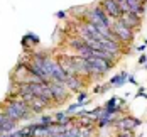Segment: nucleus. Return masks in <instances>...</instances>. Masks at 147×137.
Instances as JSON below:
<instances>
[{"label":"nucleus","instance_id":"nucleus-9","mask_svg":"<svg viewBox=\"0 0 147 137\" xmlns=\"http://www.w3.org/2000/svg\"><path fill=\"white\" fill-rule=\"evenodd\" d=\"M118 20H122L125 26H129V27L134 29V30L140 29V24H142V17L132 14V12H125V14H122V17H120Z\"/></svg>","mask_w":147,"mask_h":137},{"label":"nucleus","instance_id":"nucleus-16","mask_svg":"<svg viewBox=\"0 0 147 137\" xmlns=\"http://www.w3.org/2000/svg\"><path fill=\"white\" fill-rule=\"evenodd\" d=\"M115 122V113H107V112H103L102 115L98 117V120H96V125L98 127H105V125H110V124H113Z\"/></svg>","mask_w":147,"mask_h":137},{"label":"nucleus","instance_id":"nucleus-18","mask_svg":"<svg viewBox=\"0 0 147 137\" xmlns=\"http://www.w3.org/2000/svg\"><path fill=\"white\" fill-rule=\"evenodd\" d=\"M68 44L76 51V49H80V47H83V46H85V39H81V37H71V39L68 41Z\"/></svg>","mask_w":147,"mask_h":137},{"label":"nucleus","instance_id":"nucleus-13","mask_svg":"<svg viewBox=\"0 0 147 137\" xmlns=\"http://www.w3.org/2000/svg\"><path fill=\"white\" fill-rule=\"evenodd\" d=\"M17 95H19V98H22L24 102H29L30 98L36 97L34 91H32V88H30V83H20V85H19V90H17Z\"/></svg>","mask_w":147,"mask_h":137},{"label":"nucleus","instance_id":"nucleus-5","mask_svg":"<svg viewBox=\"0 0 147 137\" xmlns=\"http://www.w3.org/2000/svg\"><path fill=\"white\" fill-rule=\"evenodd\" d=\"M56 61L59 63V66L63 68V71L66 73V75H78L80 76V70H78V66H76V63L73 61L71 56H64V54H58L56 56Z\"/></svg>","mask_w":147,"mask_h":137},{"label":"nucleus","instance_id":"nucleus-11","mask_svg":"<svg viewBox=\"0 0 147 137\" xmlns=\"http://www.w3.org/2000/svg\"><path fill=\"white\" fill-rule=\"evenodd\" d=\"M27 103H29L32 113H42V110H44L46 107H51V103L46 102V100H42L41 97H34V98H30Z\"/></svg>","mask_w":147,"mask_h":137},{"label":"nucleus","instance_id":"nucleus-17","mask_svg":"<svg viewBox=\"0 0 147 137\" xmlns=\"http://www.w3.org/2000/svg\"><path fill=\"white\" fill-rule=\"evenodd\" d=\"M78 124H80V127H95L96 120L91 117H86V115H81V117H78Z\"/></svg>","mask_w":147,"mask_h":137},{"label":"nucleus","instance_id":"nucleus-29","mask_svg":"<svg viewBox=\"0 0 147 137\" xmlns=\"http://www.w3.org/2000/svg\"><path fill=\"white\" fill-rule=\"evenodd\" d=\"M146 47H147L146 44H142V46H137V51H139V53H144V51H146Z\"/></svg>","mask_w":147,"mask_h":137},{"label":"nucleus","instance_id":"nucleus-25","mask_svg":"<svg viewBox=\"0 0 147 137\" xmlns=\"http://www.w3.org/2000/svg\"><path fill=\"white\" fill-rule=\"evenodd\" d=\"M144 93H146V88H144V86H139V91H137V95H135V97H146Z\"/></svg>","mask_w":147,"mask_h":137},{"label":"nucleus","instance_id":"nucleus-10","mask_svg":"<svg viewBox=\"0 0 147 137\" xmlns=\"http://www.w3.org/2000/svg\"><path fill=\"white\" fill-rule=\"evenodd\" d=\"M66 88L69 91H80L85 86V81H83V76L78 75H68L66 76V81H64Z\"/></svg>","mask_w":147,"mask_h":137},{"label":"nucleus","instance_id":"nucleus-21","mask_svg":"<svg viewBox=\"0 0 147 137\" xmlns=\"http://www.w3.org/2000/svg\"><path fill=\"white\" fill-rule=\"evenodd\" d=\"M24 37H27V39H29L32 44H39V37H37L36 34H32V32H27V34H26Z\"/></svg>","mask_w":147,"mask_h":137},{"label":"nucleus","instance_id":"nucleus-32","mask_svg":"<svg viewBox=\"0 0 147 137\" xmlns=\"http://www.w3.org/2000/svg\"><path fill=\"white\" fill-rule=\"evenodd\" d=\"M20 137H32V136H20Z\"/></svg>","mask_w":147,"mask_h":137},{"label":"nucleus","instance_id":"nucleus-30","mask_svg":"<svg viewBox=\"0 0 147 137\" xmlns=\"http://www.w3.org/2000/svg\"><path fill=\"white\" fill-rule=\"evenodd\" d=\"M49 137H68V136H66V132H64V134H51Z\"/></svg>","mask_w":147,"mask_h":137},{"label":"nucleus","instance_id":"nucleus-4","mask_svg":"<svg viewBox=\"0 0 147 137\" xmlns=\"http://www.w3.org/2000/svg\"><path fill=\"white\" fill-rule=\"evenodd\" d=\"M49 86H51V90H53V97H54V103H56V105H61L64 100L69 98L68 88H66V85H64L63 81L53 80V81H49Z\"/></svg>","mask_w":147,"mask_h":137},{"label":"nucleus","instance_id":"nucleus-1","mask_svg":"<svg viewBox=\"0 0 147 137\" xmlns=\"http://www.w3.org/2000/svg\"><path fill=\"white\" fill-rule=\"evenodd\" d=\"M3 113L12 119V120H24V119H29L32 110L27 102H24L22 98H15V100H9L5 103L3 108Z\"/></svg>","mask_w":147,"mask_h":137},{"label":"nucleus","instance_id":"nucleus-8","mask_svg":"<svg viewBox=\"0 0 147 137\" xmlns=\"http://www.w3.org/2000/svg\"><path fill=\"white\" fill-rule=\"evenodd\" d=\"M86 61L88 63H91L102 75H105L107 71H110L113 66H115V63H112V61H107V59H102V58H95V56H90V58H86Z\"/></svg>","mask_w":147,"mask_h":137},{"label":"nucleus","instance_id":"nucleus-23","mask_svg":"<svg viewBox=\"0 0 147 137\" xmlns=\"http://www.w3.org/2000/svg\"><path fill=\"white\" fill-rule=\"evenodd\" d=\"M80 107H81V105H80V103L76 102L74 105H71V107H68V108H66V113H68V115H71V113H74V112H76V110H78Z\"/></svg>","mask_w":147,"mask_h":137},{"label":"nucleus","instance_id":"nucleus-26","mask_svg":"<svg viewBox=\"0 0 147 137\" xmlns=\"http://www.w3.org/2000/svg\"><path fill=\"white\" fill-rule=\"evenodd\" d=\"M146 61H147V54H140V58H139V63H140V64H146Z\"/></svg>","mask_w":147,"mask_h":137},{"label":"nucleus","instance_id":"nucleus-22","mask_svg":"<svg viewBox=\"0 0 147 137\" xmlns=\"http://www.w3.org/2000/svg\"><path fill=\"white\" fill-rule=\"evenodd\" d=\"M115 137H135L134 130H120Z\"/></svg>","mask_w":147,"mask_h":137},{"label":"nucleus","instance_id":"nucleus-12","mask_svg":"<svg viewBox=\"0 0 147 137\" xmlns=\"http://www.w3.org/2000/svg\"><path fill=\"white\" fill-rule=\"evenodd\" d=\"M15 127H17V120L9 119V117L3 113V117H2V120H0V134H9V132H14Z\"/></svg>","mask_w":147,"mask_h":137},{"label":"nucleus","instance_id":"nucleus-7","mask_svg":"<svg viewBox=\"0 0 147 137\" xmlns=\"http://www.w3.org/2000/svg\"><path fill=\"white\" fill-rule=\"evenodd\" d=\"M100 3H102V7L105 9V12L110 15V19H113V20L120 19L122 14H123V12L120 10V7L117 5V2H115V0H102Z\"/></svg>","mask_w":147,"mask_h":137},{"label":"nucleus","instance_id":"nucleus-2","mask_svg":"<svg viewBox=\"0 0 147 137\" xmlns=\"http://www.w3.org/2000/svg\"><path fill=\"white\" fill-rule=\"evenodd\" d=\"M85 20L91 22L93 26H107V27H110L113 24V19H110V15L105 12L102 3H96L93 7H88V10L85 14Z\"/></svg>","mask_w":147,"mask_h":137},{"label":"nucleus","instance_id":"nucleus-31","mask_svg":"<svg viewBox=\"0 0 147 137\" xmlns=\"http://www.w3.org/2000/svg\"><path fill=\"white\" fill-rule=\"evenodd\" d=\"M140 2H142V3H144V5H146V2H147V0H140Z\"/></svg>","mask_w":147,"mask_h":137},{"label":"nucleus","instance_id":"nucleus-6","mask_svg":"<svg viewBox=\"0 0 147 137\" xmlns=\"http://www.w3.org/2000/svg\"><path fill=\"white\" fill-rule=\"evenodd\" d=\"M113 125L117 127L118 130H134L135 127L140 125V120L134 119V117H122V119H117L113 122Z\"/></svg>","mask_w":147,"mask_h":137},{"label":"nucleus","instance_id":"nucleus-24","mask_svg":"<svg viewBox=\"0 0 147 137\" xmlns=\"http://www.w3.org/2000/svg\"><path fill=\"white\" fill-rule=\"evenodd\" d=\"M86 98H88V95H86L85 91H80V95H78V98H76V100H78V103H80V105H83V102H86Z\"/></svg>","mask_w":147,"mask_h":137},{"label":"nucleus","instance_id":"nucleus-20","mask_svg":"<svg viewBox=\"0 0 147 137\" xmlns=\"http://www.w3.org/2000/svg\"><path fill=\"white\" fill-rule=\"evenodd\" d=\"M115 2H117V5L120 7V10H122L123 14H125V12H130V10H129V5H127V0H115Z\"/></svg>","mask_w":147,"mask_h":137},{"label":"nucleus","instance_id":"nucleus-3","mask_svg":"<svg viewBox=\"0 0 147 137\" xmlns=\"http://www.w3.org/2000/svg\"><path fill=\"white\" fill-rule=\"evenodd\" d=\"M110 29H112V32L117 36V39L120 41V43H123V44H129L130 41L134 39V29H130L129 26H125L122 20H113V24L110 26Z\"/></svg>","mask_w":147,"mask_h":137},{"label":"nucleus","instance_id":"nucleus-27","mask_svg":"<svg viewBox=\"0 0 147 137\" xmlns=\"http://www.w3.org/2000/svg\"><path fill=\"white\" fill-rule=\"evenodd\" d=\"M56 15H58V19H64V17H66V12H64V10H59Z\"/></svg>","mask_w":147,"mask_h":137},{"label":"nucleus","instance_id":"nucleus-14","mask_svg":"<svg viewBox=\"0 0 147 137\" xmlns=\"http://www.w3.org/2000/svg\"><path fill=\"white\" fill-rule=\"evenodd\" d=\"M127 5H129V10L132 14L139 15V17H142L144 12H146V5L140 0H127Z\"/></svg>","mask_w":147,"mask_h":137},{"label":"nucleus","instance_id":"nucleus-15","mask_svg":"<svg viewBox=\"0 0 147 137\" xmlns=\"http://www.w3.org/2000/svg\"><path fill=\"white\" fill-rule=\"evenodd\" d=\"M127 78H129V75H127V71H122L120 75H115L112 80H110V86L112 88H117V86H122V85H125L127 83Z\"/></svg>","mask_w":147,"mask_h":137},{"label":"nucleus","instance_id":"nucleus-19","mask_svg":"<svg viewBox=\"0 0 147 137\" xmlns=\"http://www.w3.org/2000/svg\"><path fill=\"white\" fill-rule=\"evenodd\" d=\"M39 124H41V125H46V127H51L53 124H56V120H54V115L41 117V119H39Z\"/></svg>","mask_w":147,"mask_h":137},{"label":"nucleus","instance_id":"nucleus-28","mask_svg":"<svg viewBox=\"0 0 147 137\" xmlns=\"http://www.w3.org/2000/svg\"><path fill=\"white\" fill-rule=\"evenodd\" d=\"M127 81H129V83H132V85H137V81H135V76H129V78H127Z\"/></svg>","mask_w":147,"mask_h":137}]
</instances>
